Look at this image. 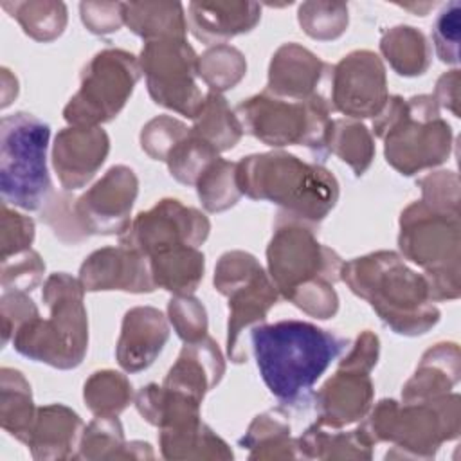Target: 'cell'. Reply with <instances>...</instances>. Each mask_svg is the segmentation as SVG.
I'll return each instance as SVG.
<instances>
[{
  "label": "cell",
  "instance_id": "cell-27",
  "mask_svg": "<svg viewBox=\"0 0 461 461\" xmlns=\"http://www.w3.org/2000/svg\"><path fill=\"white\" fill-rule=\"evenodd\" d=\"M153 448L146 441H126L117 416H95L79 439L77 459H153Z\"/></svg>",
  "mask_w": 461,
  "mask_h": 461
},
{
  "label": "cell",
  "instance_id": "cell-32",
  "mask_svg": "<svg viewBox=\"0 0 461 461\" xmlns=\"http://www.w3.org/2000/svg\"><path fill=\"white\" fill-rule=\"evenodd\" d=\"M301 459H371L369 447L357 429L342 430L319 421L312 423L299 438Z\"/></svg>",
  "mask_w": 461,
  "mask_h": 461
},
{
  "label": "cell",
  "instance_id": "cell-46",
  "mask_svg": "<svg viewBox=\"0 0 461 461\" xmlns=\"http://www.w3.org/2000/svg\"><path fill=\"white\" fill-rule=\"evenodd\" d=\"M74 200L76 198H72L68 191L52 193L41 209V221L47 223L54 236L67 245H76L88 238L76 218Z\"/></svg>",
  "mask_w": 461,
  "mask_h": 461
},
{
  "label": "cell",
  "instance_id": "cell-31",
  "mask_svg": "<svg viewBox=\"0 0 461 461\" xmlns=\"http://www.w3.org/2000/svg\"><path fill=\"white\" fill-rule=\"evenodd\" d=\"M124 25L144 41L185 38L187 18L180 2H122Z\"/></svg>",
  "mask_w": 461,
  "mask_h": 461
},
{
  "label": "cell",
  "instance_id": "cell-52",
  "mask_svg": "<svg viewBox=\"0 0 461 461\" xmlns=\"http://www.w3.org/2000/svg\"><path fill=\"white\" fill-rule=\"evenodd\" d=\"M378 355H380L378 337L373 331L364 330L357 335L355 342L351 344V349L342 357L339 366L351 367V369H362V371L371 373L373 367L378 362Z\"/></svg>",
  "mask_w": 461,
  "mask_h": 461
},
{
  "label": "cell",
  "instance_id": "cell-40",
  "mask_svg": "<svg viewBox=\"0 0 461 461\" xmlns=\"http://www.w3.org/2000/svg\"><path fill=\"white\" fill-rule=\"evenodd\" d=\"M194 189L207 212H223L234 207L243 194L238 185V162L218 157L200 175Z\"/></svg>",
  "mask_w": 461,
  "mask_h": 461
},
{
  "label": "cell",
  "instance_id": "cell-50",
  "mask_svg": "<svg viewBox=\"0 0 461 461\" xmlns=\"http://www.w3.org/2000/svg\"><path fill=\"white\" fill-rule=\"evenodd\" d=\"M40 315L36 303L20 290H2L0 317H2V344H7L14 331L27 321Z\"/></svg>",
  "mask_w": 461,
  "mask_h": 461
},
{
  "label": "cell",
  "instance_id": "cell-39",
  "mask_svg": "<svg viewBox=\"0 0 461 461\" xmlns=\"http://www.w3.org/2000/svg\"><path fill=\"white\" fill-rule=\"evenodd\" d=\"M196 74L209 86V92H227L247 74L245 54L227 43L212 45L198 56Z\"/></svg>",
  "mask_w": 461,
  "mask_h": 461
},
{
  "label": "cell",
  "instance_id": "cell-36",
  "mask_svg": "<svg viewBox=\"0 0 461 461\" xmlns=\"http://www.w3.org/2000/svg\"><path fill=\"white\" fill-rule=\"evenodd\" d=\"M0 7L20 23L29 38L41 43L58 40L68 22L67 5L58 0H4L0 2Z\"/></svg>",
  "mask_w": 461,
  "mask_h": 461
},
{
  "label": "cell",
  "instance_id": "cell-8",
  "mask_svg": "<svg viewBox=\"0 0 461 461\" xmlns=\"http://www.w3.org/2000/svg\"><path fill=\"white\" fill-rule=\"evenodd\" d=\"M398 223L400 256L421 268L432 303L457 299L461 294L459 216L438 212L416 200L402 211Z\"/></svg>",
  "mask_w": 461,
  "mask_h": 461
},
{
  "label": "cell",
  "instance_id": "cell-4",
  "mask_svg": "<svg viewBox=\"0 0 461 461\" xmlns=\"http://www.w3.org/2000/svg\"><path fill=\"white\" fill-rule=\"evenodd\" d=\"M238 185L250 200L270 202L279 207V214L312 227H319L340 194L330 169L286 151L254 153L238 160Z\"/></svg>",
  "mask_w": 461,
  "mask_h": 461
},
{
  "label": "cell",
  "instance_id": "cell-24",
  "mask_svg": "<svg viewBox=\"0 0 461 461\" xmlns=\"http://www.w3.org/2000/svg\"><path fill=\"white\" fill-rule=\"evenodd\" d=\"M225 375V360L214 339L205 335L194 342H184L176 362L169 367L164 385L180 391L198 402L214 389Z\"/></svg>",
  "mask_w": 461,
  "mask_h": 461
},
{
  "label": "cell",
  "instance_id": "cell-51",
  "mask_svg": "<svg viewBox=\"0 0 461 461\" xmlns=\"http://www.w3.org/2000/svg\"><path fill=\"white\" fill-rule=\"evenodd\" d=\"M79 16L92 34H112L124 25L122 2H81Z\"/></svg>",
  "mask_w": 461,
  "mask_h": 461
},
{
  "label": "cell",
  "instance_id": "cell-48",
  "mask_svg": "<svg viewBox=\"0 0 461 461\" xmlns=\"http://www.w3.org/2000/svg\"><path fill=\"white\" fill-rule=\"evenodd\" d=\"M459 18L461 4L457 0H452L441 9L434 22L432 43L436 49V56L441 63H459Z\"/></svg>",
  "mask_w": 461,
  "mask_h": 461
},
{
  "label": "cell",
  "instance_id": "cell-15",
  "mask_svg": "<svg viewBox=\"0 0 461 461\" xmlns=\"http://www.w3.org/2000/svg\"><path fill=\"white\" fill-rule=\"evenodd\" d=\"M328 99L346 119L376 117L389 99L382 58L367 49L351 50L331 67Z\"/></svg>",
  "mask_w": 461,
  "mask_h": 461
},
{
  "label": "cell",
  "instance_id": "cell-5",
  "mask_svg": "<svg viewBox=\"0 0 461 461\" xmlns=\"http://www.w3.org/2000/svg\"><path fill=\"white\" fill-rule=\"evenodd\" d=\"M357 430L369 447L391 443L385 459H432L445 441L459 436L461 398L454 391L423 402L384 398L371 405Z\"/></svg>",
  "mask_w": 461,
  "mask_h": 461
},
{
  "label": "cell",
  "instance_id": "cell-37",
  "mask_svg": "<svg viewBox=\"0 0 461 461\" xmlns=\"http://www.w3.org/2000/svg\"><path fill=\"white\" fill-rule=\"evenodd\" d=\"M328 151L346 162L357 176H362L375 158V139L360 121L333 119L328 137Z\"/></svg>",
  "mask_w": 461,
  "mask_h": 461
},
{
  "label": "cell",
  "instance_id": "cell-13",
  "mask_svg": "<svg viewBox=\"0 0 461 461\" xmlns=\"http://www.w3.org/2000/svg\"><path fill=\"white\" fill-rule=\"evenodd\" d=\"M198 56L187 38H162L144 41L139 67L146 77L148 94L155 104L194 119L203 95L198 88Z\"/></svg>",
  "mask_w": 461,
  "mask_h": 461
},
{
  "label": "cell",
  "instance_id": "cell-42",
  "mask_svg": "<svg viewBox=\"0 0 461 461\" xmlns=\"http://www.w3.org/2000/svg\"><path fill=\"white\" fill-rule=\"evenodd\" d=\"M218 157L220 153L212 146L194 137L189 130V135L173 148L166 164H167L169 175L176 182L184 185H194L200 175L207 169V166L214 162Z\"/></svg>",
  "mask_w": 461,
  "mask_h": 461
},
{
  "label": "cell",
  "instance_id": "cell-28",
  "mask_svg": "<svg viewBox=\"0 0 461 461\" xmlns=\"http://www.w3.org/2000/svg\"><path fill=\"white\" fill-rule=\"evenodd\" d=\"M290 432L288 414L276 407L254 416L240 447L249 450V459H301L297 439Z\"/></svg>",
  "mask_w": 461,
  "mask_h": 461
},
{
  "label": "cell",
  "instance_id": "cell-44",
  "mask_svg": "<svg viewBox=\"0 0 461 461\" xmlns=\"http://www.w3.org/2000/svg\"><path fill=\"white\" fill-rule=\"evenodd\" d=\"M0 285L2 290H20V292H32L43 281L45 263L41 256L29 249L11 258L0 259Z\"/></svg>",
  "mask_w": 461,
  "mask_h": 461
},
{
  "label": "cell",
  "instance_id": "cell-29",
  "mask_svg": "<svg viewBox=\"0 0 461 461\" xmlns=\"http://www.w3.org/2000/svg\"><path fill=\"white\" fill-rule=\"evenodd\" d=\"M139 414L153 427L175 429L196 423L202 420L200 405L202 402L166 387L164 384L142 385L133 398Z\"/></svg>",
  "mask_w": 461,
  "mask_h": 461
},
{
  "label": "cell",
  "instance_id": "cell-1",
  "mask_svg": "<svg viewBox=\"0 0 461 461\" xmlns=\"http://www.w3.org/2000/svg\"><path fill=\"white\" fill-rule=\"evenodd\" d=\"M249 342L261 380L288 407L310 402L317 380L348 346V339L295 319L258 324Z\"/></svg>",
  "mask_w": 461,
  "mask_h": 461
},
{
  "label": "cell",
  "instance_id": "cell-7",
  "mask_svg": "<svg viewBox=\"0 0 461 461\" xmlns=\"http://www.w3.org/2000/svg\"><path fill=\"white\" fill-rule=\"evenodd\" d=\"M373 133L384 140L385 162L403 176L447 162L454 142L452 128L430 94L389 95L373 119Z\"/></svg>",
  "mask_w": 461,
  "mask_h": 461
},
{
  "label": "cell",
  "instance_id": "cell-33",
  "mask_svg": "<svg viewBox=\"0 0 461 461\" xmlns=\"http://www.w3.org/2000/svg\"><path fill=\"white\" fill-rule=\"evenodd\" d=\"M380 52L391 68L403 77H416L429 70L432 50L427 36L412 25H394L384 31Z\"/></svg>",
  "mask_w": 461,
  "mask_h": 461
},
{
  "label": "cell",
  "instance_id": "cell-19",
  "mask_svg": "<svg viewBox=\"0 0 461 461\" xmlns=\"http://www.w3.org/2000/svg\"><path fill=\"white\" fill-rule=\"evenodd\" d=\"M77 279L85 292L151 294L157 288L148 258L124 245L94 250L81 263Z\"/></svg>",
  "mask_w": 461,
  "mask_h": 461
},
{
  "label": "cell",
  "instance_id": "cell-49",
  "mask_svg": "<svg viewBox=\"0 0 461 461\" xmlns=\"http://www.w3.org/2000/svg\"><path fill=\"white\" fill-rule=\"evenodd\" d=\"M34 241L32 218L11 209L2 202V230H0V259L29 250Z\"/></svg>",
  "mask_w": 461,
  "mask_h": 461
},
{
  "label": "cell",
  "instance_id": "cell-45",
  "mask_svg": "<svg viewBox=\"0 0 461 461\" xmlns=\"http://www.w3.org/2000/svg\"><path fill=\"white\" fill-rule=\"evenodd\" d=\"M167 321L184 342H194L207 335L205 306L193 295H173L167 303Z\"/></svg>",
  "mask_w": 461,
  "mask_h": 461
},
{
  "label": "cell",
  "instance_id": "cell-34",
  "mask_svg": "<svg viewBox=\"0 0 461 461\" xmlns=\"http://www.w3.org/2000/svg\"><path fill=\"white\" fill-rule=\"evenodd\" d=\"M38 407L32 402L31 384L22 371L0 369V425L14 439L25 443Z\"/></svg>",
  "mask_w": 461,
  "mask_h": 461
},
{
  "label": "cell",
  "instance_id": "cell-43",
  "mask_svg": "<svg viewBox=\"0 0 461 461\" xmlns=\"http://www.w3.org/2000/svg\"><path fill=\"white\" fill-rule=\"evenodd\" d=\"M189 135V128L176 117L157 115L148 121L139 135L142 151L153 158L166 162L173 148Z\"/></svg>",
  "mask_w": 461,
  "mask_h": 461
},
{
  "label": "cell",
  "instance_id": "cell-9",
  "mask_svg": "<svg viewBox=\"0 0 461 461\" xmlns=\"http://www.w3.org/2000/svg\"><path fill=\"white\" fill-rule=\"evenodd\" d=\"M234 112L243 133L270 148L304 146L319 162H324L330 153L328 137L333 110L326 95L292 101L263 90L238 103Z\"/></svg>",
  "mask_w": 461,
  "mask_h": 461
},
{
  "label": "cell",
  "instance_id": "cell-10",
  "mask_svg": "<svg viewBox=\"0 0 461 461\" xmlns=\"http://www.w3.org/2000/svg\"><path fill=\"white\" fill-rule=\"evenodd\" d=\"M50 126L18 112L0 121V194L4 203L38 211L52 196L47 167Z\"/></svg>",
  "mask_w": 461,
  "mask_h": 461
},
{
  "label": "cell",
  "instance_id": "cell-22",
  "mask_svg": "<svg viewBox=\"0 0 461 461\" xmlns=\"http://www.w3.org/2000/svg\"><path fill=\"white\" fill-rule=\"evenodd\" d=\"M185 18L191 34L212 47L250 32L261 20V5L249 0L189 2Z\"/></svg>",
  "mask_w": 461,
  "mask_h": 461
},
{
  "label": "cell",
  "instance_id": "cell-35",
  "mask_svg": "<svg viewBox=\"0 0 461 461\" xmlns=\"http://www.w3.org/2000/svg\"><path fill=\"white\" fill-rule=\"evenodd\" d=\"M191 133L218 153L232 149L243 137V126L234 110H230L227 99L221 94L207 92L203 95L202 108L193 119Z\"/></svg>",
  "mask_w": 461,
  "mask_h": 461
},
{
  "label": "cell",
  "instance_id": "cell-47",
  "mask_svg": "<svg viewBox=\"0 0 461 461\" xmlns=\"http://www.w3.org/2000/svg\"><path fill=\"white\" fill-rule=\"evenodd\" d=\"M421 189V202L445 214L459 216V176L454 171H432L418 180Z\"/></svg>",
  "mask_w": 461,
  "mask_h": 461
},
{
  "label": "cell",
  "instance_id": "cell-53",
  "mask_svg": "<svg viewBox=\"0 0 461 461\" xmlns=\"http://www.w3.org/2000/svg\"><path fill=\"white\" fill-rule=\"evenodd\" d=\"M459 81L461 74L457 68L448 70L439 76L434 88V101L438 103L439 110H448L454 117H459Z\"/></svg>",
  "mask_w": 461,
  "mask_h": 461
},
{
  "label": "cell",
  "instance_id": "cell-12",
  "mask_svg": "<svg viewBox=\"0 0 461 461\" xmlns=\"http://www.w3.org/2000/svg\"><path fill=\"white\" fill-rule=\"evenodd\" d=\"M139 58L122 49L99 50L83 68L77 92L63 108L68 126H101L128 103L140 77Z\"/></svg>",
  "mask_w": 461,
  "mask_h": 461
},
{
  "label": "cell",
  "instance_id": "cell-3",
  "mask_svg": "<svg viewBox=\"0 0 461 461\" xmlns=\"http://www.w3.org/2000/svg\"><path fill=\"white\" fill-rule=\"evenodd\" d=\"M340 281L375 310L394 333L418 337L439 321L427 279L394 250H376L342 265Z\"/></svg>",
  "mask_w": 461,
  "mask_h": 461
},
{
  "label": "cell",
  "instance_id": "cell-25",
  "mask_svg": "<svg viewBox=\"0 0 461 461\" xmlns=\"http://www.w3.org/2000/svg\"><path fill=\"white\" fill-rule=\"evenodd\" d=\"M461 376V353L456 342H438L420 358L414 375L403 384L402 402H423L452 393Z\"/></svg>",
  "mask_w": 461,
  "mask_h": 461
},
{
  "label": "cell",
  "instance_id": "cell-20",
  "mask_svg": "<svg viewBox=\"0 0 461 461\" xmlns=\"http://www.w3.org/2000/svg\"><path fill=\"white\" fill-rule=\"evenodd\" d=\"M375 385L367 371L339 366L313 394L317 421L344 429L360 421L371 409Z\"/></svg>",
  "mask_w": 461,
  "mask_h": 461
},
{
  "label": "cell",
  "instance_id": "cell-41",
  "mask_svg": "<svg viewBox=\"0 0 461 461\" xmlns=\"http://www.w3.org/2000/svg\"><path fill=\"white\" fill-rule=\"evenodd\" d=\"M301 29L313 40L331 41L340 38L349 23L344 2H303L297 9Z\"/></svg>",
  "mask_w": 461,
  "mask_h": 461
},
{
  "label": "cell",
  "instance_id": "cell-16",
  "mask_svg": "<svg viewBox=\"0 0 461 461\" xmlns=\"http://www.w3.org/2000/svg\"><path fill=\"white\" fill-rule=\"evenodd\" d=\"M139 194V178L124 164L112 166L92 187L74 200V212L90 236H121L130 221Z\"/></svg>",
  "mask_w": 461,
  "mask_h": 461
},
{
  "label": "cell",
  "instance_id": "cell-26",
  "mask_svg": "<svg viewBox=\"0 0 461 461\" xmlns=\"http://www.w3.org/2000/svg\"><path fill=\"white\" fill-rule=\"evenodd\" d=\"M157 288L173 295H193L205 272V256L198 247L178 245L148 256Z\"/></svg>",
  "mask_w": 461,
  "mask_h": 461
},
{
  "label": "cell",
  "instance_id": "cell-6",
  "mask_svg": "<svg viewBox=\"0 0 461 461\" xmlns=\"http://www.w3.org/2000/svg\"><path fill=\"white\" fill-rule=\"evenodd\" d=\"M85 288L67 272L50 274L41 299L49 319L41 315L22 324L13 335V348L22 357L54 369L77 367L88 349V317L83 303Z\"/></svg>",
  "mask_w": 461,
  "mask_h": 461
},
{
  "label": "cell",
  "instance_id": "cell-30",
  "mask_svg": "<svg viewBox=\"0 0 461 461\" xmlns=\"http://www.w3.org/2000/svg\"><path fill=\"white\" fill-rule=\"evenodd\" d=\"M160 454L167 461L189 459H218L229 461L234 457L230 447L202 420L185 427L160 429Z\"/></svg>",
  "mask_w": 461,
  "mask_h": 461
},
{
  "label": "cell",
  "instance_id": "cell-23",
  "mask_svg": "<svg viewBox=\"0 0 461 461\" xmlns=\"http://www.w3.org/2000/svg\"><path fill=\"white\" fill-rule=\"evenodd\" d=\"M81 416L63 403L41 405L36 411L25 445L36 461L77 459L83 434Z\"/></svg>",
  "mask_w": 461,
  "mask_h": 461
},
{
  "label": "cell",
  "instance_id": "cell-17",
  "mask_svg": "<svg viewBox=\"0 0 461 461\" xmlns=\"http://www.w3.org/2000/svg\"><path fill=\"white\" fill-rule=\"evenodd\" d=\"M331 67L299 43H283L272 54L265 90L292 101H306L315 95L328 97Z\"/></svg>",
  "mask_w": 461,
  "mask_h": 461
},
{
  "label": "cell",
  "instance_id": "cell-18",
  "mask_svg": "<svg viewBox=\"0 0 461 461\" xmlns=\"http://www.w3.org/2000/svg\"><path fill=\"white\" fill-rule=\"evenodd\" d=\"M110 137L101 126H67L52 144V167L63 191L85 187L104 164Z\"/></svg>",
  "mask_w": 461,
  "mask_h": 461
},
{
  "label": "cell",
  "instance_id": "cell-11",
  "mask_svg": "<svg viewBox=\"0 0 461 461\" xmlns=\"http://www.w3.org/2000/svg\"><path fill=\"white\" fill-rule=\"evenodd\" d=\"M212 285L229 301L227 357L243 364L249 358L250 330L265 322L281 295L258 258L245 250H227L220 256Z\"/></svg>",
  "mask_w": 461,
  "mask_h": 461
},
{
  "label": "cell",
  "instance_id": "cell-38",
  "mask_svg": "<svg viewBox=\"0 0 461 461\" xmlns=\"http://www.w3.org/2000/svg\"><path fill=\"white\" fill-rule=\"evenodd\" d=\"M133 398L126 375L113 369L94 371L83 385V400L94 416H119Z\"/></svg>",
  "mask_w": 461,
  "mask_h": 461
},
{
  "label": "cell",
  "instance_id": "cell-14",
  "mask_svg": "<svg viewBox=\"0 0 461 461\" xmlns=\"http://www.w3.org/2000/svg\"><path fill=\"white\" fill-rule=\"evenodd\" d=\"M211 232L209 218L176 198H162L151 209L139 212L119 236V245L151 256L158 250L191 245L200 247Z\"/></svg>",
  "mask_w": 461,
  "mask_h": 461
},
{
  "label": "cell",
  "instance_id": "cell-2",
  "mask_svg": "<svg viewBox=\"0 0 461 461\" xmlns=\"http://www.w3.org/2000/svg\"><path fill=\"white\" fill-rule=\"evenodd\" d=\"M315 229L277 212L267 247V272L283 299L326 321L339 312L335 283L340 281L344 261L331 247L319 243Z\"/></svg>",
  "mask_w": 461,
  "mask_h": 461
},
{
  "label": "cell",
  "instance_id": "cell-21",
  "mask_svg": "<svg viewBox=\"0 0 461 461\" xmlns=\"http://www.w3.org/2000/svg\"><path fill=\"white\" fill-rule=\"evenodd\" d=\"M169 339L167 317L153 306L130 308L121 324L115 346L117 364L126 373L148 369L162 353Z\"/></svg>",
  "mask_w": 461,
  "mask_h": 461
}]
</instances>
